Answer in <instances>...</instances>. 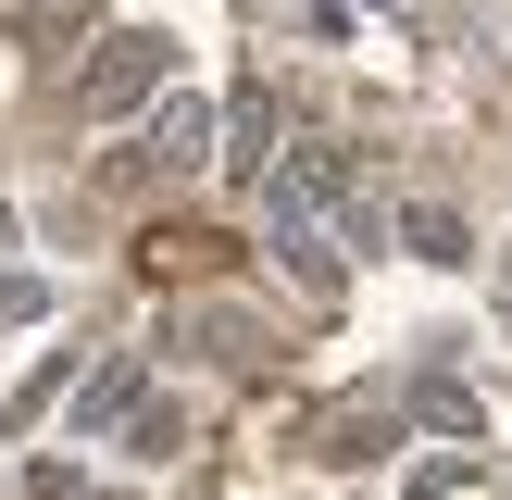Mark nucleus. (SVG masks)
<instances>
[{"label":"nucleus","mask_w":512,"mask_h":500,"mask_svg":"<svg viewBox=\"0 0 512 500\" xmlns=\"http://www.w3.org/2000/svg\"><path fill=\"white\" fill-rule=\"evenodd\" d=\"M163 63H175L163 38H113V50L88 63V88H75V100H88V113H125V100H150V88H163Z\"/></svg>","instance_id":"obj_1"},{"label":"nucleus","mask_w":512,"mask_h":500,"mask_svg":"<svg viewBox=\"0 0 512 500\" xmlns=\"http://www.w3.org/2000/svg\"><path fill=\"white\" fill-rule=\"evenodd\" d=\"M200 150H213V113H200V100H163V113H150V163H175V175H188Z\"/></svg>","instance_id":"obj_2"},{"label":"nucleus","mask_w":512,"mask_h":500,"mask_svg":"<svg viewBox=\"0 0 512 500\" xmlns=\"http://www.w3.org/2000/svg\"><path fill=\"white\" fill-rule=\"evenodd\" d=\"M113 413H138V363H100L88 388H75V438H88V425H113Z\"/></svg>","instance_id":"obj_3"},{"label":"nucleus","mask_w":512,"mask_h":500,"mask_svg":"<svg viewBox=\"0 0 512 500\" xmlns=\"http://www.w3.org/2000/svg\"><path fill=\"white\" fill-rule=\"evenodd\" d=\"M38 300H50L38 275H0V325H25V313H38Z\"/></svg>","instance_id":"obj_4"}]
</instances>
